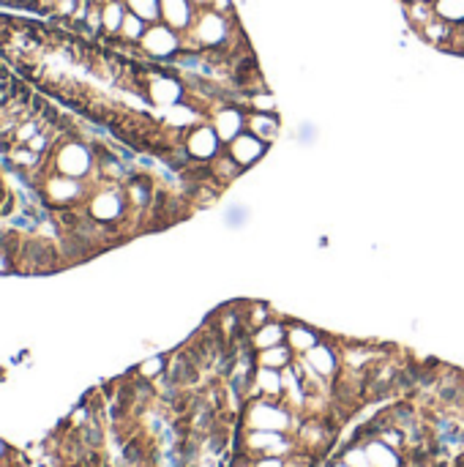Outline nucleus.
<instances>
[{
    "mask_svg": "<svg viewBox=\"0 0 464 467\" xmlns=\"http://www.w3.org/2000/svg\"><path fill=\"white\" fill-rule=\"evenodd\" d=\"M298 424V413L287 402L276 400H249L243 408V427L246 430H271V432H290Z\"/></svg>",
    "mask_w": 464,
    "mask_h": 467,
    "instance_id": "1",
    "label": "nucleus"
},
{
    "mask_svg": "<svg viewBox=\"0 0 464 467\" xmlns=\"http://www.w3.org/2000/svg\"><path fill=\"white\" fill-rule=\"evenodd\" d=\"M52 164L60 175L68 178H85L93 170V150L88 145H82L79 140H66L57 148H52Z\"/></svg>",
    "mask_w": 464,
    "mask_h": 467,
    "instance_id": "2",
    "label": "nucleus"
},
{
    "mask_svg": "<svg viewBox=\"0 0 464 467\" xmlns=\"http://www.w3.org/2000/svg\"><path fill=\"white\" fill-rule=\"evenodd\" d=\"M142 52L148 57H156V60H172L183 52V38L178 36V30H172L170 25L164 22H156V25H148L142 41H139Z\"/></svg>",
    "mask_w": 464,
    "mask_h": 467,
    "instance_id": "3",
    "label": "nucleus"
},
{
    "mask_svg": "<svg viewBox=\"0 0 464 467\" xmlns=\"http://www.w3.org/2000/svg\"><path fill=\"white\" fill-rule=\"evenodd\" d=\"M126 208H129V200H126V192L123 189H101L96 192L90 200H88V213L98 222V224H118L123 216H126Z\"/></svg>",
    "mask_w": 464,
    "mask_h": 467,
    "instance_id": "4",
    "label": "nucleus"
},
{
    "mask_svg": "<svg viewBox=\"0 0 464 467\" xmlns=\"http://www.w3.org/2000/svg\"><path fill=\"white\" fill-rule=\"evenodd\" d=\"M183 145H186L191 161H197V164H208V161L216 159V156L222 153V148H224L222 140H219V134H216V129H213L211 123H197V126H191V129L186 131V137H183Z\"/></svg>",
    "mask_w": 464,
    "mask_h": 467,
    "instance_id": "5",
    "label": "nucleus"
},
{
    "mask_svg": "<svg viewBox=\"0 0 464 467\" xmlns=\"http://www.w3.org/2000/svg\"><path fill=\"white\" fill-rule=\"evenodd\" d=\"M304 361H306V367L312 369V372H317L320 378H325V380H331L334 383V378L342 372V350H339V342L336 339H323L320 345H314L309 353H304L301 356Z\"/></svg>",
    "mask_w": 464,
    "mask_h": 467,
    "instance_id": "6",
    "label": "nucleus"
},
{
    "mask_svg": "<svg viewBox=\"0 0 464 467\" xmlns=\"http://www.w3.org/2000/svg\"><path fill=\"white\" fill-rule=\"evenodd\" d=\"M41 194L46 200V205H57V208H74L82 194H85V186L77 181V178H68V175H52L44 181L41 186Z\"/></svg>",
    "mask_w": 464,
    "mask_h": 467,
    "instance_id": "7",
    "label": "nucleus"
},
{
    "mask_svg": "<svg viewBox=\"0 0 464 467\" xmlns=\"http://www.w3.org/2000/svg\"><path fill=\"white\" fill-rule=\"evenodd\" d=\"M246 118H249V109H241L238 104H222L213 115H211V126L216 129L222 145L227 148L238 134L246 131Z\"/></svg>",
    "mask_w": 464,
    "mask_h": 467,
    "instance_id": "8",
    "label": "nucleus"
},
{
    "mask_svg": "<svg viewBox=\"0 0 464 467\" xmlns=\"http://www.w3.org/2000/svg\"><path fill=\"white\" fill-rule=\"evenodd\" d=\"M227 150H230V156H232L243 170H249V167H254V164L268 153V142H263V140L254 137L252 131H243V134H238V137L227 145Z\"/></svg>",
    "mask_w": 464,
    "mask_h": 467,
    "instance_id": "9",
    "label": "nucleus"
},
{
    "mask_svg": "<svg viewBox=\"0 0 464 467\" xmlns=\"http://www.w3.org/2000/svg\"><path fill=\"white\" fill-rule=\"evenodd\" d=\"M197 8L189 0H161V19L164 25H170L172 30H189L197 19L194 14Z\"/></svg>",
    "mask_w": 464,
    "mask_h": 467,
    "instance_id": "10",
    "label": "nucleus"
},
{
    "mask_svg": "<svg viewBox=\"0 0 464 467\" xmlns=\"http://www.w3.org/2000/svg\"><path fill=\"white\" fill-rule=\"evenodd\" d=\"M323 339H325V334H320L317 328H312L306 323H298V320H287V345L295 350V356L309 353Z\"/></svg>",
    "mask_w": 464,
    "mask_h": 467,
    "instance_id": "11",
    "label": "nucleus"
},
{
    "mask_svg": "<svg viewBox=\"0 0 464 467\" xmlns=\"http://www.w3.org/2000/svg\"><path fill=\"white\" fill-rule=\"evenodd\" d=\"M246 131H252L254 137H260L263 142H273L282 131V120L276 112H254L249 109V118H246Z\"/></svg>",
    "mask_w": 464,
    "mask_h": 467,
    "instance_id": "12",
    "label": "nucleus"
},
{
    "mask_svg": "<svg viewBox=\"0 0 464 467\" xmlns=\"http://www.w3.org/2000/svg\"><path fill=\"white\" fill-rule=\"evenodd\" d=\"M284 342H287V320H268L265 326L252 331V348L257 353L276 348V345H284Z\"/></svg>",
    "mask_w": 464,
    "mask_h": 467,
    "instance_id": "13",
    "label": "nucleus"
},
{
    "mask_svg": "<svg viewBox=\"0 0 464 467\" xmlns=\"http://www.w3.org/2000/svg\"><path fill=\"white\" fill-rule=\"evenodd\" d=\"M208 170H211V175H213V181L219 186H227V183H232V181H238L243 175V167L230 156L227 148H222V153L208 161Z\"/></svg>",
    "mask_w": 464,
    "mask_h": 467,
    "instance_id": "14",
    "label": "nucleus"
},
{
    "mask_svg": "<svg viewBox=\"0 0 464 467\" xmlns=\"http://www.w3.org/2000/svg\"><path fill=\"white\" fill-rule=\"evenodd\" d=\"M366 454H369V460H372V467H405V462H407L402 451L391 449V446L383 443L380 438H375V441L366 443Z\"/></svg>",
    "mask_w": 464,
    "mask_h": 467,
    "instance_id": "15",
    "label": "nucleus"
},
{
    "mask_svg": "<svg viewBox=\"0 0 464 467\" xmlns=\"http://www.w3.org/2000/svg\"><path fill=\"white\" fill-rule=\"evenodd\" d=\"M129 8L123 0H104L101 3V33L107 36H118L120 33V25L126 19Z\"/></svg>",
    "mask_w": 464,
    "mask_h": 467,
    "instance_id": "16",
    "label": "nucleus"
},
{
    "mask_svg": "<svg viewBox=\"0 0 464 467\" xmlns=\"http://www.w3.org/2000/svg\"><path fill=\"white\" fill-rule=\"evenodd\" d=\"M295 358H298V356H295V350H293L287 342L257 353V364H260V367H268V369H287Z\"/></svg>",
    "mask_w": 464,
    "mask_h": 467,
    "instance_id": "17",
    "label": "nucleus"
},
{
    "mask_svg": "<svg viewBox=\"0 0 464 467\" xmlns=\"http://www.w3.org/2000/svg\"><path fill=\"white\" fill-rule=\"evenodd\" d=\"M167 364H170V356H153V358L142 361V364L134 369V375H137V378H142V380L156 383L159 378H164V375H167Z\"/></svg>",
    "mask_w": 464,
    "mask_h": 467,
    "instance_id": "18",
    "label": "nucleus"
},
{
    "mask_svg": "<svg viewBox=\"0 0 464 467\" xmlns=\"http://www.w3.org/2000/svg\"><path fill=\"white\" fill-rule=\"evenodd\" d=\"M126 8L137 16H142L148 25H156L161 19V0H123Z\"/></svg>",
    "mask_w": 464,
    "mask_h": 467,
    "instance_id": "19",
    "label": "nucleus"
},
{
    "mask_svg": "<svg viewBox=\"0 0 464 467\" xmlns=\"http://www.w3.org/2000/svg\"><path fill=\"white\" fill-rule=\"evenodd\" d=\"M145 30H148V22L142 19V16H137V14H126V19H123V25H120V38L123 41H129V44H139L142 41V36H145Z\"/></svg>",
    "mask_w": 464,
    "mask_h": 467,
    "instance_id": "20",
    "label": "nucleus"
},
{
    "mask_svg": "<svg viewBox=\"0 0 464 467\" xmlns=\"http://www.w3.org/2000/svg\"><path fill=\"white\" fill-rule=\"evenodd\" d=\"M435 11L440 19L451 25H464V0H435Z\"/></svg>",
    "mask_w": 464,
    "mask_h": 467,
    "instance_id": "21",
    "label": "nucleus"
},
{
    "mask_svg": "<svg viewBox=\"0 0 464 467\" xmlns=\"http://www.w3.org/2000/svg\"><path fill=\"white\" fill-rule=\"evenodd\" d=\"M197 11H205V8H211L213 5V0H189Z\"/></svg>",
    "mask_w": 464,
    "mask_h": 467,
    "instance_id": "22",
    "label": "nucleus"
},
{
    "mask_svg": "<svg viewBox=\"0 0 464 467\" xmlns=\"http://www.w3.org/2000/svg\"><path fill=\"white\" fill-rule=\"evenodd\" d=\"M407 3H410V0H407ZM429 3H435V0H429Z\"/></svg>",
    "mask_w": 464,
    "mask_h": 467,
    "instance_id": "23",
    "label": "nucleus"
}]
</instances>
